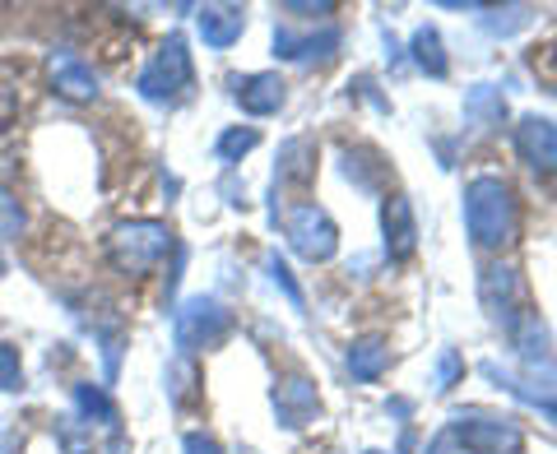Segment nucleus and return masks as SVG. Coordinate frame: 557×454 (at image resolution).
Returning <instances> with one entry per match:
<instances>
[{
	"mask_svg": "<svg viewBox=\"0 0 557 454\" xmlns=\"http://www.w3.org/2000/svg\"><path fill=\"white\" fill-rule=\"evenodd\" d=\"M51 84H57V93L70 98V102H94L98 98V75L79 56H70V51H61V56L51 61Z\"/></svg>",
	"mask_w": 557,
	"mask_h": 454,
	"instance_id": "4468645a",
	"label": "nucleus"
},
{
	"mask_svg": "<svg viewBox=\"0 0 557 454\" xmlns=\"http://www.w3.org/2000/svg\"><path fill=\"white\" fill-rule=\"evenodd\" d=\"M75 399H79V408L89 413V417H98L102 427H116V404H112V399L102 394L98 386H79V390H75Z\"/></svg>",
	"mask_w": 557,
	"mask_h": 454,
	"instance_id": "4be33fe9",
	"label": "nucleus"
},
{
	"mask_svg": "<svg viewBox=\"0 0 557 454\" xmlns=\"http://www.w3.org/2000/svg\"><path fill=\"white\" fill-rule=\"evenodd\" d=\"M242 28H247V10H242V5H205L200 10V38H205V47L228 51L242 38Z\"/></svg>",
	"mask_w": 557,
	"mask_h": 454,
	"instance_id": "2eb2a0df",
	"label": "nucleus"
},
{
	"mask_svg": "<svg viewBox=\"0 0 557 454\" xmlns=\"http://www.w3.org/2000/svg\"><path fill=\"white\" fill-rule=\"evenodd\" d=\"M450 436L465 454H520L525 436L511 417H487V413H460L450 423Z\"/></svg>",
	"mask_w": 557,
	"mask_h": 454,
	"instance_id": "39448f33",
	"label": "nucleus"
},
{
	"mask_svg": "<svg viewBox=\"0 0 557 454\" xmlns=\"http://www.w3.org/2000/svg\"><path fill=\"white\" fill-rule=\"evenodd\" d=\"M20 232H24V209H20V200H14L5 186H0V241L20 237Z\"/></svg>",
	"mask_w": 557,
	"mask_h": 454,
	"instance_id": "393cba45",
	"label": "nucleus"
},
{
	"mask_svg": "<svg viewBox=\"0 0 557 454\" xmlns=\"http://www.w3.org/2000/svg\"><path fill=\"white\" fill-rule=\"evenodd\" d=\"M525 24H530V10L525 5H507V10H487L483 14V28L497 33V38H511V33L525 28Z\"/></svg>",
	"mask_w": 557,
	"mask_h": 454,
	"instance_id": "412c9836",
	"label": "nucleus"
},
{
	"mask_svg": "<svg viewBox=\"0 0 557 454\" xmlns=\"http://www.w3.org/2000/svg\"><path fill=\"white\" fill-rule=\"evenodd\" d=\"M516 335V343H520V353H525L530 362H544V353H548V325L539 320V316H520V325L511 329Z\"/></svg>",
	"mask_w": 557,
	"mask_h": 454,
	"instance_id": "6ab92c4d",
	"label": "nucleus"
},
{
	"mask_svg": "<svg viewBox=\"0 0 557 454\" xmlns=\"http://www.w3.org/2000/svg\"><path fill=\"white\" fill-rule=\"evenodd\" d=\"M317 177V139L311 135H293L278 144V163H274V181L284 186H307Z\"/></svg>",
	"mask_w": 557,
	"mask_h": 454,
	"instance_id": "ddd939ff",
	"label": "nucleus"
},
{
	"mask_svg": "<svg viewBox=\"0 0 557 454\" xmlns=\"http://www.w3.org/2000/svg\"><path fill=\"white\" fill-rule=\"evenodd\" d=\"M256 144H260V135H256L251 126H247V130H242V126H233V130H223V135H219V159L233 167V163H242V159H247V153H251Z\"/></svg>",
	"mask_w": 557,
	"mask_h": 454,
	"instance_id": "aec40b11",
	"label": "nucleus"
},
{
	"mask_svg": "<svg viewBox=\"0 0 557 454\" xmlns=\"http://www.w3.org/2000/svg\"><path fill=\"white\" fill-rule=\"evenodd\" d=\"M381 232H386L391 260H409L418 251V223H413L409 196H386V204H381Z\"/></svg>",
	"mask_w": 557,
	"mask_h": 454,
	"instance_id": "9d476101",
	"label": "nucleus"
},
{
	"mask_svg": "<svg viewBox=\"0 0 557 454\" xmlns=\"http://www.w3.org/2000/svg\"><path fill=\"white\" fill-rule=\"evenodd\" d=\"M386 371H391V343H386V339L368 335V339H354V343H348V376H354V380L372 386V380H381Z\"/></svg>",
	"mask_w": 557,
	"mask_h": 454,
	"instance_id": "dca6fc26",
	"label": "nucleus"
},
{
	"mask_svg": "<svg viewBox=\"0 0 557 454\" xmlns=\"http://www.w3.org/2000/svg\"><path fill=\"white\" fill-rule=\"evenodd\" d=\"M233 98L242 102V112H251V116H274V112L288 102V84L278 79V75H270V70H260V75L233 79Z\"/></svg>",
	"mask_w": 557,
	"mask_h": 454,
	"instance_id": "9b49d317",
	"label": "nucleus"
},
{
	"mask_svg": "<svg viewBox=\"0 0 557 454\" xmlns=\"http://www.w3.org/2000/svg\"><path fill=\"white\" fill-rule=\"evenodd\" d=\"M368 454H381V450H368Z\"/></svg>",
	"mask_w": 557,
	"mask_h": 454,
	"instance_id": "7c9ffc66",
	"label": "nucleus"
},
{
	"mask_svg": "<svg viewBox=\"0 0 557 454\" xmlns=\"http://www.w3.org/2000/svg\"><path fill=\"white\" fill-rule=\"evenodd\" d=\"M265 269H270V278H274V288H284L288 302L302 311V306H307V297H302V288H298V283H293V274H288L284 260H278V255H265Z\"/></svg>",
	"mask_w": 557,
	"mask_h": 454,
	"instance_id": "a878e982",
	"label": "nucleus"
},
{
	"mask_svg": "<svg viewBox=\"0 0 557 454\" xmlns=\"http://www.w3.org/2000/svg\"><path fill=\"white\" fill-rule=\"evenodd\" d=\"M233 335V311L214 302V297H190L177 311V343L186 353H200V348H219Z\"/></svg>",
	"mask_w": 557,
	"mask_h": 454,
	"instance_id": "423d86ee",
	"label": "nucleus"
},
{
	"mask_svg": "<svg viewBox=\"0 0 557 454\" xmlns=\"http://www.w3.org/2000/svg\"><path fill=\"white\" fill-rule=\"evenodd\" d=\"M409 51H413V65L423 70V75H432V79H446V70H450V61H446V47H442V33L432 28V24H423L413 33V42H409Z\"/></svg>",
	"mask_w": 557,
	"mask_h": 454,
	"instance_id": "a211bd4d",
	"label": "nucleus"
},
{
	"mask_svg": "<svg viewBox=\"0 0 557 454\" xmlns=\"http://www.w3.org/2000/svg\"><path fill=\"white\" fill-rule=\"evenodd\" d=\"M10 116H14V93H10V84L0 79V126H5Z\"/></svg>",
	"mask_w": 557,
	"mask_h": 454,
	"instance_id": "c85d7f7f",
	"label": "nucleus"
},
{
	"mask_svg": "<svg viewBox=\"0 0 557 454\" xmlns=\"http://www.w3.org/2000/svg\"><path fill=\"white\" fill-rule=\"evenodd\" d=\"M182 450H186V454H223L219 441H209V436H200V431H190L186 441H182Z\"/></svg>",
	"mask_w": 557,
	"mask_h": 454,
	"instance_id": "cd10ccee",
	"label": "nucleus"
},
{
	"mask_svg": "<svg viewBox=\"0 0 557 454\" xmlns=\"http://www.w3.org/2000/svg\"><path fill=\"white\" fill-rule=\"evenodd\" d=\"M172 251V227L159 218H131L108 237V255L121 274H149Z\"/></svg>",
	"mask_w": 557,
	"mask_h": 454,
	"instance_id": "f03ea898",
	"label": "nucleus"
},
{
	"mask_svg": "<svg viewBox=\"0 0 557 454\" xmlns=\"http://www.w3.org/2000/svg\"><path fill=\"white\" fill-rule=\"evenodd\" d=\"M465 227L479 251H502L516 237V196L502 177H474L465 186Z\"/></svg>",
	"mask_w": 557,
	"mask_h": 454,
	"instance_id": "f257e3e1",
	"label": "nucleus"
},
{
	"mask_svg": "<svg viewBox=\"0 0 557 454\" xmlns=\"http://www.w3.org/2000/svg\"><path fill=\"white\" fill-rule=\"evenodd\" d=\"M520 274L511 265H487L479 278V302L487 311V320L502 325V329H516L520 325Z\"/></svg>",
	"mask_w": 557,
	"mask_h": 454,
	"instance_id": "0eeeda50",
	"label": "nucleus"
},
{
	"mask_svg": "<svg viewBox=\"0 0 557 454\" xmlns=\"http://www.w3.org/2000/svg\"><path fill=\"white\" fill-rule=\"evenodd\" d=\"M288 14H330V10H335V5H284Z\"/></svg>",
	"mask_w": 557,
	"mask_h": 454,
	"instance_id": "c756f323",
	"label": "nucleus"
},
{
	"mask_svg": "<svg viewBox=\"0 0 557 454\" xmlns=\"http://www.w3.org/2000/svg\"><path fill=\"white\" fill-rule=\"evenodd\" d=\"M516 153L534 172H557V121L548 116H525L516 126Z\"/></svg>",
	"mask_w": 557,
	"mask_h": 454,
	"instance_id": "1a4fd4ad",
	"label": "nucleus"
},
{
	"mask_svg": "<svg viewBox=\"0 0 557 454\" xmlns=\"http://www.w3.org/2000/svg\"><path fill=\"white\" fill-rule=\"evenodd\" d=\"M465 121L474 130H493L507 121V98H502V89H493V84H469L465 89Z\"/></svg>",
	"mask_w": 557,
	"mask_h": 454,
	"instance_id": "f3484780",
	"label": "nucleus"
},
{
	"mask_svg": "<svg viewBox=\"0 0 557 454\" xmlns=\"http://www.w3.org/2000/svg\"><path fill=\"white\" fill-rule=\"evenodd\" d=\"M284 237H288V247L298 251L302 260H311V265H325V260H335V251H339L335 218H330L321 204H311V200L293 204L284 214Z\"/></svg>",
	"mask_w": 557,
	"mask_h": 454,
	"instance_id": "20e7f679",
	"label": "nucleus"
},
{
	"mask_svg": "<svg viewBox=\"0 0 557 454\" xmlns=\"http://www.w3.org/2000/svg\"><path fill=\"white\" fill-rule=\"evenodd\" d=\"M317 413H321V394H317V386H311L307 376H288V380H278V386H274V417H278V427H288V431L311 427V423H317Z\"/></svg>",
	"mask_w": 557,
	"mask_h": 454,
	"instance_id": "6e6552de",
	"label": "nucleus"
},
{
	"mask_svg": "<svg viewBox=\"0 0 557 454\" xmlns=\"http://www.w3.org/2000/svg\"><path fill=\"white\" fill-rule=\"evenodd\" d=\"M339 42H344L339 28L302 33V38H298L293 28H278V33H274V56H284V61H330Z\"/></svg>",
	"mask_w": 557,
	"mask_h": 454,
	"instance_id": "f8f14e48",
	"label": "nucleus"
},
{
	"mask_svg": "<svg viewBox=\"0 0 557 454\" xmlns=\"http://www.w3.org/2000/svg\"><path fill=\"white\" fill-rule=\"evenodd\" d=\"M0 390H5V394L24 390V366H20V348H10V343H0Z\"/></svg>",
	"mask_w": 557,
	"mask_h": 454,
	"instance_id": "b1692460",
	"label": "nucleus"
},
{
	"mask_svg": "<svg viewBox=\"0 0 557 454\" xmlns=\"http://www.w3.org/2000/svg\"><path fill=\"white\" fill-rule=\"evenodd\" d=\"M190 79H196V70H190L186 42L182 38H168L159 51H153V61L139 70L135 89H139V98H149V102H177V98H186Z\"/></svg>",
	"mask_w": 557,
	"mask_h": 454,
	"instance_id": "7ed1b4c3",
	"label": "nucleus"
},
{
	"mask_svg": "<svg viewBox=\"0 0 557 454\" xmlns=\"http://www.w3.org/2000/svg\"><path fill=\"white\" fill-rule=\"evenodd\" d=\"M190 386H196V366H190L186 357H177V362L168 366V394H172V404H186Z\"/></svg>",
	"mask_w": 557,
	"mask_h": 454,
	"instance_id": "5701e85b",
	"label": "nucleus"
},
{
	"mask_svg": "<svg viewBox=\"0 0 557 454\" xmlns=\"http://www.w3.org/2000/svg\"><path fill=\"white\" fill-rule=\"evenodd\" d=\"M460 376H465V362H460V353H456V348H442V357H437V390L446 394V390L456 386Z\"/></svg>",
	"mask_w": 557,
	"mask_h": 454,
	"instance_id": "bb28decb",
	"label": "nucleus"
}]
</instances>
